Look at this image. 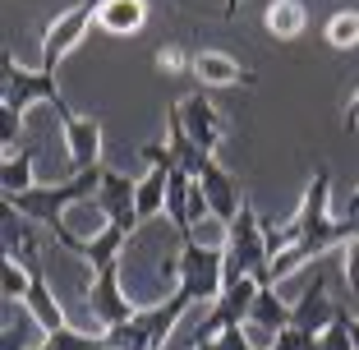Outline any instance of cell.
Instances as JSON below:
<instances>
[{
  "label": "cell",
  "instance_id": "19",
  "mask_svg": "<svg viewBox=\"0 0 359 350\" xmlns=\"http://www.w3.org/2000/svg\"><path fill=\"white\" fill-rule=\"evenodd\" d=\"M37 350H116V341H111V332H79V328H55V332H46L42 337V346Z\"/></svg>",
  "mask_w": 359,
  "mask_h": 350
},
{
  "label": "cell",
  "instance_id": "9",
  "mask_svg": "<svg viewBox=\"0 0 359 350\" xmlns=\"http://www.w3.org/2000/svg\"><path fill=\"white\" fill-rule=\"evenodd\" d=\"M134 194H138V180H129V175H120V170H111L106 166V175H102V189H97V208L106 213V222H120V226H129V231H138V203H134Z\"/></svg>",
  "mask_w": 359,
  "mask_h": 350
},
{
  "label": "cell",
  "instance_id": "5",
  "mask_svg": "<svg viewBox=\"0 0 359 350\" xmlns=\"http://www.w3.org/2000/svg\"><path fill=\"white\" fill-rule=\"evenodd\" d=\"M88 28H97V0H83V5H74V10H65L60 19H55L51 28H46V42H42V65H37V69L55 74L65 55H69V51H74V46L88 37Z\"/></svg>",
  "mask_w": 359,
  "mask_h": 350
},
{
  "label": "cell",
  "instance_id": "10",
  "mask_svg": "<svg viewBox=\"0 0 359 350\" xmlns=\"http://www.w3.org/2000/svg\"><path fill=\"white\" fill-rule=\"evenodd\" d=\"M337 318H341V304L327 295V276L318 272V276H313V286H309L304 295L295 299V309H290V323H295V328H304V332H318V337H323V332H327Z\"/></svg>",
  "mask_w": 359,
  "mask_h": 350
},
{
  "label": "cell",
  "instance_id": "30",
  "mask_svg": "<svg viewBox=\"0 0 359 350\" xmlns=\"http://www.w3.org/2000/svg\"><path fill=\"white\" fill-rule=\"evenodd\" d=\"M350 337H355V346H359V318L350 314Z\"/></svg>",
  "mask_w": 359,
  "mask_h": 350
},
{
  "label": "cell",
  "instance_id": "11",
  "mask_svg": "<svg viewBox=\"0 0 359 350\" xmlns=\"http://www.w3.org/2000/svg\"><path fill=\"white\" fill-rule=\"evenodd\" d=\"M194 79L208 88H258V74L226 51H194Z\"/></svg>",
  "mask_w": 359,
  "mask_h": 350
},
{
  "label": "cell",
  "instance_id": "29",
  "mask_svg": "<svg viewBox=\"0 0 359 350\" xmlns=\"http://www.w3.org/2000/svg\"><path fill=\"white\" fill-rule=\"evenodd\" d=\"M346 217H359V189L350 194V203H346Z\"/></svg>",
  "mask_w": 359,
  "mask_h": 350
},
{
  "label": "cell",
  "instance_id": "23",
  "mask_svg": "<svg viewBox=\"0 0 359 350\" xmlns=\"http://www.w3.org/2000/svg\"><path fill=\"white\" fill-rule=\"evenodd\" d=\"M152 65H157L161 74H194V51L184 42H166L152 51Z\"/></svg>",
  "mask_w": 359,
  "mask_h": 350
},
{
  "label": "cell",
  "instance_id": "26",
  "mask_svg": "<svg viewBox=\"0 0 359 350\" xmlns=\"http://www.w3.org/2000/svg\"><path fill=\"white\" fill-rule=\"evenodd\" d=\"M346 290L359 295V231L346 240Z\"/></svg>",
  "mask_w": 359,
  "mask_h": 350
},
{
  "label": "cell",
  "instance_id": "24",
  "mask_svg": "<svg viewBox=\"0 0 359 350\" xmlns=\"http://www.w3.org/2000/svg\"><path fill=\"white\" fill-rule=\"evenodd\" d=\"M318 350H359L355 337H350V314H346V309H341V318L318 337Z\"/></svg>",
  "mask_w": 359,
  "mask_h": 350
},
{
  "label": "cell",
  "instance_id": "25",
  "mask_svg": "<svg viewBox=\"0 0 359 350\" xmlns=\"http://www.w3.org/2000/svg\"><path fill=\"white\" fill-rule=\"evenodd\" d=\"M267 350H318V332H304V328L290 323V328H281L272 337V346H267Z\"/></svg>",
  "mask_w": 359,
  "mask_h": 350
},
{
  "label": "cell",
  "instance_id": "15",
  "mask_svg": "<svg viewBox=\"0 0 359 350\" xmlns=\"http://www.w3.org/2000/svg\"><path fill=\"white\" fill-rule=\"evenodd\" d=\"M23 309L32 314V323H37L42 332H55V328H65V323H69V318H65V304L51 295L46 267H37V272H32V290L23 295Z\"/></svg>",
  "mask_w": 359,
  "mask_h": 350
},
{
  "label": "cell",
  "instance_id": "14",
  "mask_svg": "<svg viewBox=\"0 0 359 350\" xmlns=\"http://www.w3.org/2000/svg\"><path fill=\"white\" fill-rule=\"evenodd\" d=\"M166 143H170V152H175V161H180V170H189V175H203V170L212 166V157L194 143V134L184 129V116H180V107H170L166 111Z\"/></svg>",
  "mask_w": 359,
  "mask_h": 350
},
{
  "label": "cell",
  "instance_id": "28",
  "mask_svg": "<svg viewBox=\"0 0 359 350\" xmlns=\"http://www.w3.org/2000/svg\"><path fill=\"white\" fill-rule=\"evenodd\" d=\"M240 5H244V0H226V5H222V23H235V14H240Z\"/></svg>",
  "mask_w": 359,
  "mask_h": 350
},
{
  "label": "cell",
  "instance_id": "22",
  "mask_svg": "<svg viewBox=\"0 0 359 350\" xmlns=\"http://www.w3.org/2000/svg\"><path fill=\"white\" fill-rule=\"evenodd\" d=\"M28 290H32V267H23L19 258H0V295L23 304Z\"/></svg>",
  "mask_w": 359,
  "mask_h": 350
},
{
  "label": "cell",
  "instance_id": "6",
  "mask_svg": "<svg viewBox=\"0 0 359 350\" xmlns=\"http://www.w3.org/2000/svg\"><path fill=\"white\" fill-rule=\"evenodd\" d=\"M88 309L102 328H120L138 314V299L120 286V267H106V272H93V286H88Z\"/></svg>",
  "mask_w": 359,
  "mask_h": 350
},
{
  "label": "cell",
  "instance_id": "2",
  "mask_svg": "<svg viewBox=\"0 0 359 350\" xmlns=\"http://www.w3.org/2000/svg\"><path fill=\"white\" fill-rule=\"evenodd\" d=\"M222 276L240 281V276H258L263 286H272V249H267L263 217L249 198L240 203V213L226 222V244H222Z\"/></svg>",
  "mask_w": 359,
  "mask_h": 350
},
{
  "label": "cell",
  "instance_id": "21",
  "mask_svg": "<svg viewBox=\"0 0 359 350\" xmlns=\"http://www.w3.org/2000/svg\"><path fill=\"white\" fill-rule=\"evenodd\" d=\"M327 46H337V51H355L359 46V10H337L327 19Z\"/></svg>",
  "mask_w": 359,
  "mask_h": 350
},
{
  "label": "cell",
  "instance_id": "16",
  "mask_svg": "<svg viewBox=\"0 0 359 350\" xmlns=\"http://www.w3.org/2000/svg\"><path fill=\"white\" fill-rule=\"evenodd\" d=\"M263 28L272 32L276 42H295V37H304V28H309V5L304 0H267Z\"/></svg>",
  "mask_w": 359,
  "mask_h": 350
},
{
  "label": "cell",
  "instance_id": "18",
  "mask_svg": "<svg viewBox=\"0 0 359 350\" xmlns=\"http://www.w3.org/2000/svg\"><path fill=\"white\" fill-rule=\"evenodd\" d=\"M170 170L175 166H148L143 180H138V222H152V217H166V189H170Z\"/></svg>",
  "mask_w": 359,
  "mask_h": 350
},
{
  "label": "cell",
  "instance_id": "8",
  "mask_svg": "<svg viewBox=\"0 0 359 350\" xmlns=\"http://www.w3.org/2000/svg\"><path fill=\"white\" fill-rule=\"evenodd\" d=\"M55 116L65 125V143H69V170H93L102 166V120L74 116L69 102H55Z\"/></svg>",
  "mask_w": 359,
  "mask_h": 350
},
{
  "label": "cell",
  "instance_id": "3",
  "mask_svg": "<svg viewBox=\"0 0 359 350\" xmlns=\"http://www.w3.org/2000/svg\"><path fill=\"white\" fill-rule=\"evenodd\" d=\"M32 102H51V107L65 102L55 74H46V69H23V65H14L10 51H0V107L23 116Z\"/></svg>",
  "mask_w": 359,
  "mask_h": 350
},
{
  "label": "cell",
  "instance_id": "13",
  "mask_svg": "<svg viewBox=\"0 0 359 350\" xmlns=\"http://www.w3.org/2000/svg\"><path fill=\"white\" fill-rule=\"evenodd\" d=\"M97 28L106 37H138L148 28V0H97Z\"/></svg>",
  "mask_w": 359,
  "mask_h": 350
},
{
  "label": "cell",
  "instance_id": "20",
  "mask_svg": "<svg viewBox=\"0 0 359 350\" xmlns=\"http://www.w3.org/2000/svg\"><path fill=\"white\" fill-rule=\"evenodd\" d=\"M290 309H295V304H285L272 286H263V290H258V299H254V309H249V323L276 337L281 328H290Z\"/></svg>",
  "mask_w": 359,
  "mask_h": 350
},
{
  "label": "cell",
  "instance_id": "17",
  "mask_svg": "<svg viewBox=\"0 0 359 350\" xmlns=\"http://www.w3.org/2000/svg\"><path fill=\"white\" fill-rule=\"evenodd\" d=\"M28 189H37V152L32 148L5 152V161H0V198H19Z\"/></svg>",
  "mask_w": 359,
  "mask_h": 350
},
{
  "label": "cell",
  "instance_id": "27",
  "mask_svg": "<svg viewBox=\"0 0 359 350\" xmlns=\"http://www.w3.org/2000/svg\"><path fill=\"white\" fill-rule=\"evenodd\" d=\"M346 129H359V93L346 102Z\"/></svg>",
  "mask_w": 359,
  "mask_h": 350
},
{
  "label": "cell",
  "instance_id": "7",
  "mask_svg": "<svg viewBox=\"0 0 359 350\" xmlns=\"http://www.w3.org/2000/svg\"><path fill=\"white\" fill-rule=\"evenodd\" d=\"M180 116H184V129L194 134V143H198L208 157H217L226 143V134H231V125H226V116L217 107H212V97L208 93H189V97H180L175 102Z\"/></svg>",
  "mask_w": 359,
  "mask_h": 350
},
{
  "label": "cell",
  "instance_id": "4",
  "mask_svg": "<svg viewBox=\"0 0 359 350\" xmlns=\"http://www.w3.org/2000/svg\"><path fill=\"white\" fill-rule=\"evenodd\" d=\"M175 276H180V286H189L198 299H217L226 286V276H222V249H208V244L198 240H180V263H175Z\"/></svg>",
  "mask_w": 359,
  "mask_h": 350
},
{
  "label": "cell",
  "instance_id": "12",
  "mask_svg": "<svg viewBox=\"0 0 359 350\" xmlns=\"http://www.w3.org/2000/svg\"><path fill=\"white\" fill-rule=\"evenodd\" d=\"M198 184H203V194H208V203H212V222H231L235 213H240V203H244V194H240V184H235V175L222 166V161L212 157V166L198 175Z\"/></svg>",
  "mask_w": 359,
  "mask_h": 350
},
{
  "label": "cell",
  "instance_id": "1",
  "mask_svg": "<svg viewBox=\"0 0 359 350\" xmlns=\"http://www.w3.org/2000/svg\"><path fill=\"white\" fill-rule=\"evenodd\" d=\"M295 226H299V240L285 254L272 258V286L285 281L290 272H299L304 263L332 254L337 244H346L359 231V217H332V170L327 166H318L309 175V189H304V203H299V213H295Z\"/></svg>",
  "mask_w": 359,
  "mask_h": 350
}]
</instances>
